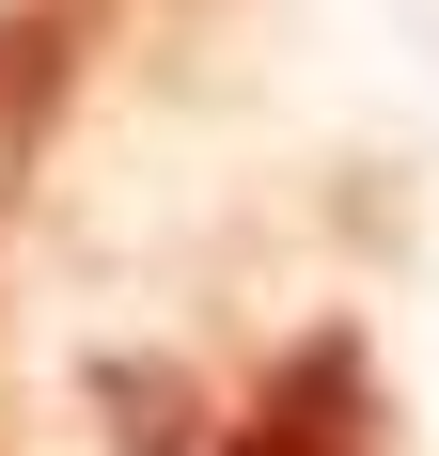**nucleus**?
I'll return each mask as SVG.
<instances>
[{"label":"nucleus","instance_id":"1","mask_svg":"<svg viewBox=\"0 0 439 456\" xmlns=\"http://www.w3.org/2000/svg\"><path fill=\"white\" fill-rule=\"evenodd\" d=\"M220 456H377V362H361V330H299L283 362L251 378V410L220 425Z\"/></svg>","mask_w":439,"mask_h":456},{"label":"nucleus","instance_id":"2","mask_svg":"<svg viewBox=\"0 0 439 456\" xmlns=\"http://www.w3.org/2000/svg\"><path fill=\"white\" fill-rule=\"evenodd\" d=\"M94 32H110V0H16V16H0V221H16L47 126H63V94H79Z\"/></svg>","mask_w":439,"mask_h":456},{"label":"nucleus","instance_id":"3","mask_svg":"<svg viewBox=\"0 0 439 456\" xmlns=\"http://www.w3.org/2000/svg\"><path fill=\"white\" fill-rule=\"evenodd\" d=\"M110 410H126V456H188V394H173L157 362H141V378H110Z\"/></svg>","mask_w":439,"mask_h":456}]
</instances>
